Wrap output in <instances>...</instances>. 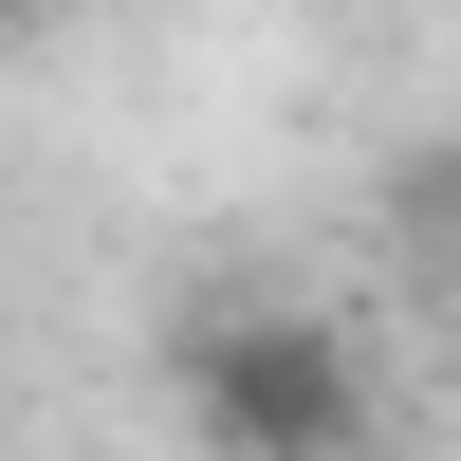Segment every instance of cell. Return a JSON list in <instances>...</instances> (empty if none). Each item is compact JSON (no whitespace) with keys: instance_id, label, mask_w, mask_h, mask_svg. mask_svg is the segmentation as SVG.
<instances>
[{"instance_id":"3","label":"cell","mask_w":461,"mask_h":461,"mask_svg":"<svg viewBox=\"0 0 461 461\" xmlns=\"http://www.w3.org/2000/svg\"><path fill=\"white\" fill-rule=\"evenodd\" d=\"M19 19H37V0H0V37H19Z\"/></svg>"},{"instance_id":"2","label":"cell","mask_w":461,"mask_h":461,"mask_svg":"<svg viewBox=\"0 0 461 461\" xmlns=\"http://www.w3.org/2000/svg\"><path fill=\"white\" fill-rule=\"evenodd\" d=\"M425 221H443V240H461V148H443V167H425Z\"/></svg>"},{"instance_id":"1","label":"cell","mask_w":461,"mask_h":461,"mask_svg":"<svg viewBox=\"0 0 461 461\" xmlns=\"http://www.w3.org/2000/svg\"><path fill=\"white\" fill-rule=\"evenodd\" d=\"M167 369H185L203 461H369V351L314 295H203L167 332Z\"/></svg>"}]
</instances>
